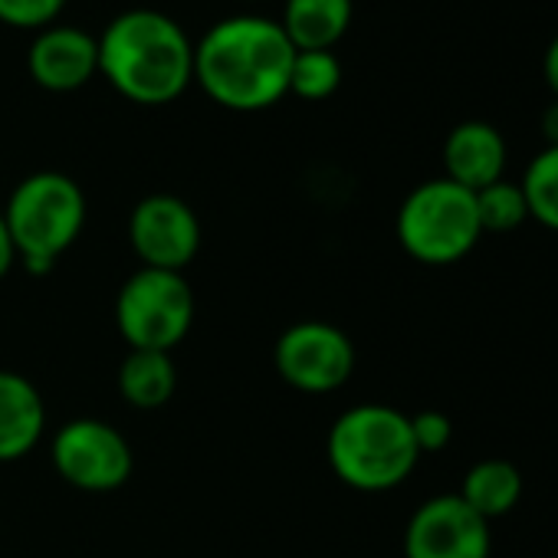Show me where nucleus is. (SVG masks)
<instances>
[{
  "mask_svg": "<svg viewBox=\"0 0 558 558\" xmlns=\"http://www.w3.org/2000/svg\"><path fill=\"white\" fill-rule=\"evenodd\" d=\"M178 372L168 352L129 349L125 362L119 365V395L125 404L138 411H158L174 398Z\"/></svg>",
  "mask_w": 558,
  "mask_h": 558,
  "instance_id": "dca6fc26",
  "label": "nucleus"
},
{
  "mask_svg": "<svg viewBox=\"0 0 558 558\" xmlns=\"http://www.w3.org/2000/svg\"><path fill=\"white\" fill-rule=\"evenodd\" d=\"M99 40V73L135 106H168L194 83V40L161 11H125Z\"/></svg>",
  "mask_w": 558,
  "mask_h": 558,
  "instance_id": "f03ea898",
  "label": "nucleus"
},
{
  "mask_svg": "<svg viewBox=\"0 0 558 558\" xmlns=\"http://www.w3.org/2000/svg\"><path fill=\"white\" fill-rule=\"evenodd\" d=\"M476 515H483L486 522L512 512L522 499V470L512 460L502 457H486L476 460L466 476L463 486L457 493Z\"/></svg>",
  "mask_w": 558,
  "mask_h": 558,
  "instance_id": "2eb2a0df",
  "label": "nucleus"
},
{
  "mask_svg": "<svg viewBox=\"0 0 558 558\" xmlns=\"http://www.w3.org/2000/svg\"><path fill=\"white\" fill-rule=\"evenodd\" d=\"M66 0H0V24L14 31H47L63 14Z\"/></svg>",
  "mask_w": 558,
  "mask_h": 558,
  "instance_id": "aec40b11",
  "label": "nucleus"
},
{
  "mask_svg": "<svg viewBox=\"0 0 558 558\" xmlns=\"http://www.w3.org/2000/svg\"><path fill=\"white\" fill-rule=\"evenodd\" d=\"M395 230L411 259L424 266L460 263L483 236L476 194L450 178H430L401 201Z\"/></svg>",
  "mask_w": 558,
  "mask_h": 558,
  "instance_id": "39448f33",
  "label": "nucleus"
},
{
  "mask_svg": "<svg viewBox=\"0 0 558 558\" xmlns=\"http://www.w3.org/2000/svg\"><path fill=\"white\" fill-rule=\"evenodd\" d=\"M538 132L545 138V148H555L558 145V99H551L542 116H538Z\"/></svg>",
  "mask_w": 558,
  "mask_h": 558,
  "instance_id": "b1692460",
  "label": "nucleus"
},
{
  "mask_svg": "<svg viewBox=\"0 0 558 558\" xmlns=\"http://www.w3.org/2000/svg\"><path fill=\"white\" fill-rule=\"evenodd\" d=\"M355 345L352 339L323 319L293 323L283 336L276 339L272 365L276 375L290 388L303 395H332L349 385L355 372Z\"/></svg>",
  "mask_w": 558,
  "mask_h": 558,
  "instance_id": "0eeeda50",
  "label": "nucleus"
},
{
  "mask_svg": "<svg viewBox=\"0 0 558 558\" xmlns=\"http://www.w3.org/2000/svg\"><path fill=\"white\" fill-rule=\"evenodd\" d=\"M542 76H545V86L551 89V99H558V34L551 37V44L545 47V57H542Z\"/></svg>",
  "mask_w": 558,
  "mask_h": 558,
  "instance_id": "4be33fe9",
  "label": "nucleus"
},
{
  "mask_svg": "<svg viewBox=\"0 0 558 558\" xmlns=\"http://www.w3.org/2000/svg\"><path fill=\"white\" fill-rule=\"evenodd\" d=\"M116 326L129 349L171 355L194 326V293L184 272L135 269L116 296Z\"/></svg>",
  "mask_w": 558,
  "mask_h": 558,
  "instance_id": "423d86ee",
  "label": "nucleus"
},
{
  "mask_svg": "<svg viewBox=\"0 0 558 558\" xmlns=\"http://www.w3.org/2000/svg\"><path fill=\"white\" fill-rule=\"evenodd\" d=\"M519 187H522L525 204H529V220L558 233V145L542 148L525 165Z\"/></svg>",
  "mask_w": 558,
  "mask_h": 558,
  "instance_id": "f3484780",
  "label": "nucleus"
},
{
  "mask_svg": "<svg viewBox=\"0 0 558 558\" xmlns=\"http://www.w3.org/2000/svg\"><path fill=\"white\" fill-rule=\"evenodd\" d=\"M493 532L457 493L424 499L404 525V558H489Z\"/></svg>",
  "mask_w": 558,
  "mask_h": 558,
  "instance_id": "1a4fd4ad",
  "label": "nucleus"
},
{
  "mask_svg": "<svg viewBox=\"0 0 558 558\" xmlns=\"http://www.w3.org/2000/svg\"><path fill=\"white\" fill-rule=\"evenodd\" d=\"M326 457L349 489L388 493L414 473L421 450L404 411L391 404H355L332 421Z\"/></svg>",
  "mask_w": 558,
  "mask_h": 558,
  "instance_id": "7ed1b4c3",
  "label": "nucleus"
},
{
  "mask_svg": "<svg viewBox=\"0 0 558 558\" xmlns=\"http://www.w3.org/2000/svg\"><path fill=\"white\" fill-rule=\"evenodd\" d=\"M201 220L178 194H148L132 207L129 243L142 266L184 272L201 250Z\"/></svg>",
  "mask_w": 558,
  "mask_h": 558,
  "instance_id": "9d476101",
  "label": "nucleus"
},
{
  "mask_svg": "<svg viewBox=\"0 0 558 558\" xmlns=\"http://www.w3.org/2000/svg\"><path fill=\"white\" fill-rule=\"evenodd\" d=\"M506 138L483 119H466L444 138V178L466 191H483L506 174Z\"/></svg>",
  "mask_w": 558,
  "mask_h": 558,
  "instance_id": "f8f14e48",
  "label": "nucleus"
},
{
  "mask_svg": "<svg viewBox=\"0 0 558 558\" xmlns=\"http://www.w3.org/2000/svg\"><path fill=\"white\" fill-rule=\"evenodd\" d=\"M47 430V404L31 378L0 368V463L24 460Z\"/></svg>",
  "mask_w": 558,
  "mask_h": 558,
  "instance_id": "ddd939ff",
  "label": "nucleus"
},
{
  "mask_svg": "<svg viewBox=\"0 0 558 558\" xmlns=\"http://www.w3.org/2000/svg\"><path fill=\"white\" fill-rule=\"evenodd\" d=\"M27 70L47 93H76L99 73V40L80 27H47L27 50Z\"/></svg>",
  "mask_w": 558,
  "mask_h": 558,
  "instance_id": "9b49d317",
  "label": "nucleus"
},
{
  "mask_svg": "<svg viewBox=\"0 0 558 558\" xmlns=\"http://www.w3.org/2000/svg\"><path fill=\"white\" fill-rule=\"evenodd\" d=\"M411 434H414V444L424 453H440L450 447L453 440V424L444 411H417L411 417Z\"/></svg>",
  "mask_w": 558,
  "mask_h": 558,
  "instance_id": "412c9836",
  "label": "nucleus"
},
{
  "mask_svg": "<svg viewBox=\"0 0 558 558\" xmlns=\"http://www.w3.org/2000/svg\"><path fill=\"white\" fill-rule=\"evenodd\" d=\"M17 263V250H14V240H11V230H8V220H4V210H0V279H4Z\"/></svg>",
  "mask_w": 558,
  "mask_h": 558,
  "instance_id": "5701e85b",
  "label": "nucleus"
},
{
  "mask_svg": "<svg viewBox=\"0 0 558 558\" xmlns=\"http://www.w3.org/2000/svg\"><path fill=\"white\" fill-rule=\"evenodd\" d=\"M50 457L57 473L83 493H116L135 470V453L122 430L99 417L66 421L50 444Z\"/></svg>",
  "mask_w": 558,
  "mask_h": 558,
  "instance_id": "6e6552de",
  "label": "nucleus"
},
{
  "mask_svg": "<svg viewBox=\"0 0 558 558\" xmlns=\"http://www.w3.org/2000/svg\"><path fill=\"white\" fill-rule=\"evenodd\" d=\"M352 0H287L283 34L296 50H336L352 27Z\"/></svg>",
  "mask_w": 558,
  "mask_h": 558,
  "instance_id": "4468645a",
  "label": "nucleus"
},
{
  "mask_svg": "<svg viewBox=\"0 0 558 558\" xmlns=\"http://www.w3.org/2000/svg\"><path fill=\"white\" fill-rule=\"evenodd\" d=\"M296 47L266 17H227L194 44V83L230 112H263L290 96Z\"/></svg>",
  "mask_w": 558,
  "mask_h": 558,
  "instance_id": "f257e3e1",
  "label": "nucleus"
},
{
  "mask_svg": "<svg viewBox=\"0 0 558 558\" xmlns=\"http://www.w3.org/2000/svg\"><path fill=\"white\" fill-rule=\"evenodd\" d=\"M86 194L63 171H37L24 178L4 207V220L27 272L47 276L57 259L80 240L86 227Z\"/></svg>",
  "mask_w": 558,
  "mask_h": 558,
  "instance_id": "20e7f679",
  "label": "nucleus"
},
{
  "mask_svg": "<svg viewBox=\"0 0 558 558\" xmlns=\"http://www.w3.org/2000/svg\"><path fill=\"white\" fill-rule=\"evenodd\" d=\"M342 86V63L336 50H296L293 73H290V93L303 102H323L336 96Z\"/></svg>",
  "mask_w": 558,
  "mask_h": 558,
  "instance_id": "a211bd4d",
  "label": "nucleus"
},
{
  "mask_svg": "<svg viewBox=\"0 0 558 558\" xmlns=\"http://www.w3.org/2000/svg\"><path fill=\"white\" fill-rule=\"evenodd\" d=\"M476 214L483 233H512L522 223H529V204L519 187V181H496L483 191H476Z\"/></svg>",
  "mask_w": 558,
  "mask_h": 558,
  "instance_id": "6ab92c4d",
  "label": "nucleus"
}]
</instances>
